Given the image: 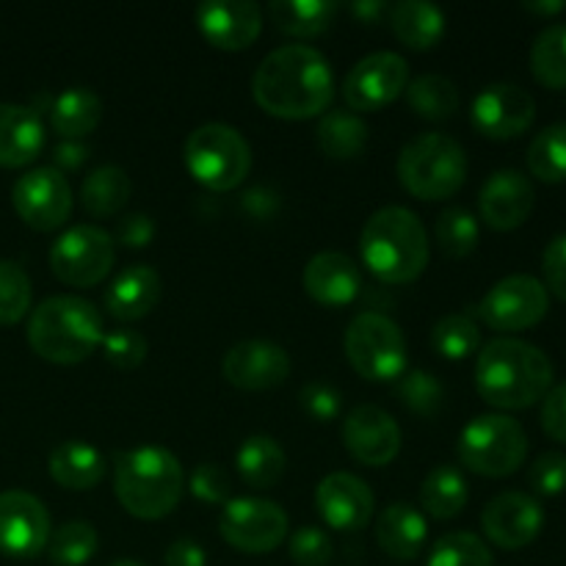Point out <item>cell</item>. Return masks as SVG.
<instances>
[{"mask_svg":"<svg viewBox=\"0 0 566 566\" xmlns=\"http://www.w3.org/2000/svg\"><path fill=\"white\" fill-rule=\"evenodd\" d=\"M551 310V293L531 274H512L495 282L475 313L495 332H523L539 324Z\"/></svg>","mask_w":566,"mask_h":566,"instance_id":"7c38bea8","label":"cell"},{"mask_svg":"<svg viewBox=\"0 0 566 566\" xmlns=\"http://www.w3.org/2000/svg\"><path fill=\"white\" fill-rule=\"evenodd\" d=\"M302 409L315 423H332L343 412V396L329 381H307L302 387Z\"/></svg>","mask_w":566,"mask_h":566,"instance_id":"c3c4849f","label":"cell"},{"mask_svg":"<svg viewBox=\"0 0 566 566\" xmlns=\"http://www.w3.org/2000/svg\"><path fill=\"white\" fill-rule=\"evenodd\" d=\"M542 429L551 440L566 442V381L551 387L542 398Z\"/></svg>","mask_w":566,"mask_h":566,"instance_id":"f907efd6","label":"cell"},{"mask_svg":"<svg viewBox=\"0 0 566 566\" xmlns=\"http://www.w3.org/2000/svg\"><path fill=\"white\" fill-rule=\"evenodd\" d=\"M97 547V528L86 520H72V523H64L59 531L50 534L48 558L55 566H83L92 562Z\"/></svg>","mask_w":566,"mask_h":566,"instance_id":"74e56055","label":"cell"},{"mask_svg":"<svg viewBox=\"0 0 566 566\" xmlns=\"http://www.w3.org/2000/svg\"><path fill=\"white\" fill-rule=\"evenodd\" d=\"M252 97L276 119H315L335 97L332 64L310 44H285L260 61L252 77Z\"/></svg>","mask_w":566,"mask_h":566,"instance_id":"6da1fadb","label":"cell"},{"mask_svg":"<svg viewBox=\"0 0 566 566\" xmlns=\"http://www.w3.org/2000/svg\"><path fill=\"white\" fill-rule=\"evenodd\" d=\"M352 11L363 22H376L381 14H385V11H390V6L379 3V0H370V3H368V0H363V3H354Z\"/></svg>","mask_w":566,"mask_h":566,"instance_id":"9f6ffc18","label":"cell"},{"mask_svg":"<svg viewBox=\"0 0 566 566\" xmlns=\"http://www.w3.org/2000/svg\"><path fill=\"white\" fill-rule=\"evenodd\" d=\"M398 180L423 202L451 199L468 177V155L448 133H423L398 153Z\"/></svg>","mask_w":566,"mask_h":566,"instance_id":"8992f818","label":"cell"},{"mask_svg":"<svg viewBox=\"0 0 566 566\" xmlns=\"http://www.w3.org/2000/svg\"><path fill=\"white\" fill-rule=\"evenodd\" d=\"M553 387V363L539 346L520 337H497L475 359V390L490 407L517 412L534 407Z\"/></svg>","mask_w":566,"mask_h":566,"instance_id":"7a4b0ae2","label":"cell"},{"mask_svg":"<svg viewBox=\"0 0 566 566\" xmlns=\"http://www.w3.org/2000/svg\"><path fill=\"white\" fill-rule=\"evenodd\" d=\"M291 558L298 566H326L332 562V539L318 525H304L291 536Z\"/></svg>","mask_w":566,"mask_h":566,"instance_id":"bcb514c9","label":"cell"},{"mask_svg":"<svg viewBox=\"0 0 566 566\" xmlns=\"http://www.w3.org/2000/svg\"><path fill=\"white\" fill-rule=\"evenodd\" d=\"M346 359L363 379L396 381L409 370L407 337L401 326L381 313H359L343 335Z\"/></svg>","mask_w":566,"mask_h":566,"instance_id":"9c48e42d","label":"cell"},{"mask_svg":"<svg viewBox=\"0 0 566 566\" xmlns=\"http://www.w3.org/2000/svg\"><path fill=\"white\" fill-rule=\"evenodd\" d=\"M269 14L287 36L313 39L329 31L337 14V3L332 0H274L269 6Z\"/></svg>","mask_w":566,"mask_h":566,"instance_id":"1f68e13d","label":"cell"},{"mask_svg":"<svg viewBox=\"0 0 566 566\" xmlns=\"http://www.w3.org/2000/svg\"><path fill=\"white\" fill-rule=\"evenodd\" d=\"M33 287L25 269L14 260H0V326L22 321L31 310Z\"/></svg>","mask_w":566,"mask_h":566,"instance_id":"7bdbcfd3","label":"cell"},{"mask_svg":"<svg viewBox=\"0 0 566 566\" xmlns=\"http://www.w3.org/2000/svg\"><path fill=\"white\" fill-rule=\"evenodd\" d=\"M523 9L531 11V14H539V17L562 14V11H566V0H525Z\"/></svg>","mask_w":566,"mask_h":566,"instance_id":"11a10c76","label":"cell"},{"mask_svg":"<svg viewBox=\"0 0 566 566\" xmlns=\"http://www.w3.org/2000/svg\"><path fill=\"white\" fill-rule=\"evenodd\" d=\"M86 160H88V147L81 142H61L59 147L53 149V164H55L53 169H59L61 175H64V171L81 169Z\"/></svg>","mask_w":566,"mask_h":566,"instance_id":"db71d44e","label":"cell"},{"mask_svg":"<svg viewBox=\"0 0 566 566\" xmlns=\"http://www.w3.org/2000/svg\"><path fill=\"white\" fill-rule=\"evenodd\" d=\"M531 72L547 88H566V22L547 25L531 44Z\"/></svg>","mask_w":566,"mask_h":566,"instance_id":"d590c367","label":"cell"},{"mask_svg":"<svg viewBox=\"0 0 566 566\" xmlns=\"http://www.w3.org/2000/svg\"><path fill=\"white\" fill-rule=\"evenodd\" d=\"M302 285L324 307H346L363 291V274L348 254L321 252L304 265Z\"/></svg>","mask_w":566,"mask_h":566,"instance_id":"603a6c76","label":"cell"},{"mask_svg":"<svg viewBox=\"0 0 566 566\" xmlns=\"http://www.w3.org/2000/svg\"><path fill=\"white\" fill-rule=\"evenodd\" d=\"M103 315L81 296H50L28 318L33 354L53 365H77L103 343Z\"/></svg>","mask_w":566,"mask_h":566,"instance_id":"5b68a950","label":"cell"},{"mask_svg":"<svg viewBox=\"0 0 566 566\" xmlns=\"http://www.w3.org/2000/svg\"><path fill=\"white\" fill-rule=\"evenodd\" d=\"M318 147L332 160H352L368 147V125L354 111H329L318 122Z\"/></svg>","mask_w":566,"mask_h":566,"instance_id":"836d02e7","label":"cell"},{"mask_svg":"<svg viewBox=\"0 0 566 566\" xmlns=\"http://www.w3.org/2000/svg\"><path fill=\"white\" fill-rule=\"evenodd\" d=\"M155 238V221L144 213H130L119 221L116 227V243L127 249H144L149 247Z\"/></svg>","mask_w":566,"mask_h":566,"instance_id":"816d5d0a","label":"cell"},{"mask_svg":"<svg viewBox=\"0 0 566 566\" xmlns=\"http://www.w3.org/2000/svg\"><path fill=\"white\" fill-rule=\"evenodd\" d=\"M470 119L484 138L509 142L523 136L534 125L536 103L517 83H492L475 94Z\"/></svg>","mask_w":566,"mask_h":566,"instance_id":"9a60e30c","label":"cell"},{"mask_svg":"<svg viewBox=\"0 0 566 566\" xmlns=\"http://www.w3.org/2000/svg\"><path fill=\"white\" fill-rule=\"evenodd\" d=\"M426 566H495V556L481 536L451 531L434 542Z\"/></svg>","mask_w":566,"mask_h":566,"instance_id":"ab89813d","label":"cell"},{"mask_svg":"<svg viewBox=\"0 0 566 566\" xmlns=\"http://www.w3.org/2000/svg\"><path fill=\"white\" fill-rule=\"evenodd\" d=\"M390 28L398 42L409 50H431L440 44L446 33V14L440 6L426 3V0H401L390 6Z\"/></svg>","mask_w":566,"mask_h":566,"instance_id":"f1b7e54d","label":"cell"},{"mask_svg":"<svg viewBox=\"0 0 566 566\" xmlns=\"http://www.w3.org/2000/svg\"><path fill=\"white\" fill-rule=\"evenodd\" d=\"M44 147V125L28 105L0 103V166L20 169L33 164Z\"/></svg>","mask_w":566,"mask_h":566,"instance_id":"d4e9b609","label":"cell"},{"mask_svg":"<svg viewBox=\"0 0 566 566\" xmlns=\"http://www.w3.org/2000/svg\"><path fill=\"white\" fill-rule=\"evenodd\" d=\"M11 205L17 216L36 232H53L70 221L72 188L66 177L53 166H39L25 171L11 188Z\"/></svg>","mask_w":566,"mask_h":566,"instance_id":"5bb4252c","label":"cell"},{"mask_svg":"<svg viewBox=\"0 0 566 566\" xmlns=\"http://www.w3.org/2000/svg\"><path fill=\"white\" fill-rule=\"evenodd\" d=\"M409 86V64L392 50L370 53L352 66L343 81V99L354 114H374L396 103Z\"/></svg>","mask_w":566,"mask_h":566,"instance_id":"4fadbf2b","label":"cell"},{"mask_svg":"<svg viewBox=\"0 0 566 566\" xmlns=\"http://www.w3.org/2000/svg\"><path fill=\"white\" fill-rule=\"evenodd\" d=\"M166 566H208V556H205L202 545L191 539H177L171 542L169 551L164 558Z\"/></svg>","mask_w":566,"mask_h":566,"instance_id":"f5cc1de1","label":"cell"},{"mask_svg":"<svg viewBox=\"0 0 566 566\" xmlns=\"http://www.w3.org/2000/svg\"><path fill=\"white\" fill-rule=\"evenodd\" d=\"M114 235L94 224L70 227L55 238L53 249H50V269L70 287L99 285L114 269Z\"/></svg>","mask_w":566,"mask_h":566,"instance_id":"30bf717a","label":"cell"},{"mask_svg":"<svg viewBox=\"0 0 566 566\" xmlns=\"http://www.w3.org/2000/svg\"><path fill=\"white\" fill-rule=\"evenodd\" d=\"M374 492L359 475L329 473L315 490V509L332 531L354 534L374 517Z\"/></svg>","mask_w":566,"mask_h":566,"instance_id":"7402d4cb","label":"cell"},{"mask_svg":"<svg viewBox=\"0 0 566 566\" xmlns=\"http://www.w3.org/2000/svg\"><path fill=\"white\" fill-rule=\"evenodd\" d=\"M528 484L536 495L556 497L566 492V453H542L528 470Z\"/></svg>","mask_w":566,"mask_h":566,"instance_id":"7dc6e473","label":"cell"},{"mask_svg":"<svg viewBox=\"0 0 566 566\" xmlns=\"http://www.w3.org/2000/svg\"><path fill=\"white\" fill-rule=\"evenodd\" d=\"M429 539V523L412 503H390L376 520V542L396 562H415Z\"/></svg>","mask_w":566,"mask_h":566,"instance_id":"484cf974","label":"cell"},{"mask_svg":"<svg viewBox=\"0 0 566 566\" xmlns=\"http://www.w3.org/2000/svg\"><path fill=\"white\" fill-rule=\"evenodd\" d=\"M186 169L208 191H235L252 171V147L241 130L208 122L186 138Z\"/></svg>","mask_w":566,"mask_h":566,"instance_id":"52a82bcc","label":"cell"},{"mask_svg":"<svg viewBox=\"0 0 566 566\" xmlns=\"http://www.w3.org/2000/svg\"><path fill=\"white\" fill-rule=\"evenodd\" d=\"M111 566H144V564H138V562H116V564H111Z\"/></svg>","mask_w":566,"mask_h":566,"instance_id":"6f0895ef","label":"cell"},{"mask_svg":"<svg viewBox=\"0 0 566 566\" xmlns=\"http://www.w3.org/2000/svg\"><path fill=\"white\" fill-rule=\"evenodd\" d=\"M50 127L61 136V142H81L88 133L97 130L103 119V99L92 88L72 86L61 92L50 103Z\"/></svg>","mask_w":566,"mask_h":566,"instance_id":"83f0119b","label":"cell"},{"mask_svg":"<svg viewBox=\"0 0 566 566\" xmlns=\"http://www.w3.org/2000/svg\"><path fill=\"white\" fill-rule=\"evenodd\" d=\"M287 457L280 442L269 434H252L238 446L235 468L238 475L252 490H271L285 475Z\"/></svg>","mask_w":566,"mask_h":566,"instance_id":"f546056e","label":"cell"},{"mask_svg":"<svg viewBox=\"0 0 566 566\" xmlns=\"http://www.w3.org/2000/svg\"><path fill=\"white\" fill-rule=\"evenodd\" d=\"M114 492L130 517L164 520L180 506L186 470L164 446H142L119 453L114 464Z\"/></svg>","mask_w":566,"mask_h":566,"instance_id":"277c9868","label":"cell"},{"mask_svg":"<svg viewBox=\"0 0 566 566\" xmlns=\"http://www.w3.org/2000/svg\"><path fill=\"white\" fill-rule=\"evenodd\" d=\"M528 171L542 182H566V122L536 133L528 147Z\"/></svg>","mask_w":566,"mask_h":566,"instance_id":"f35d334b","label":"cell"},{"mask_svg":"<svg viewBox=\"0 0 566 566\" xmlns=\"http://www.w3.org/2000/svg\"><path fill=\"white\" fill-rule=\"evenodd\" d=\"M99 352L116 370H136L147 359L149 343L136 329H114L103 337Z\"/></svg>","mask_w":566,"mask_h":566,"instance_id":"ee69618b","label":"cell"},{"mask_svg":"<svg viewBox=\"0 0 566 566\" xmlns=\"http://www.w3.org/2000/svg\"><path fill=\"white\" fill-rule=\"evenodd\" d=\"M197 28L213 48L238 53L263 33V11L252 0H205L197 6Z\"/></svg>","mask_w":566,"mask_h":566,"instance_id":"ffe728a7","label":"cell"},{"mask_svg":"<svg viewBox=\"0 0 566 566\" xmlns=\"http://www.w3.org/2000/svg\"><path fill=\"white\" fill-rule=\"evenodd\" d=\"M542 274H545L542 285L547 287V293H553V296L566 302V232L553 238L545 247V254H542Z\"/></svg>","mask_w":566,"mask_h":566,"instance_id":"681fc988","label":"cell"},{"mask_svg":"<svg viewBox=\"0 0 566 566\" xmlns=\"http://www.w3.org/2000/svg\"><path fill=\"white\" fill-rule=\"evenodd\" d=\"M470 490L464 475L451 464H440L420 484V509L434 520H453L464 512Z\"/></svg>","mask_w":566,"mask_h":566,"instance_id":"d6a6232c","label":"cell"},{"mask_svg":"<svg viewBox=\"0 0 566 566\" xmlns=\"http://www.w3.org/2000/svg\"><path fill=\"white\" fill-rule=\"evenodd\" d=\"M542 525H545L542 503L528 492H503L492 497L481 512L484 536L501 551L528 547L542 534Z\"/></svg>","mask_w":566,"mask_h":566,"instance_id":"e0dca14e","label":"cell"},{"mask_svg":"<svg viewBox=\"0 0 566 566\" xmlns=\"http://www.w3.org/2000/svg\"><path fill=\"white\" fill-rule=\"evenodd\" d=\"M130 175L122 166H99L88 171L81 186V205L92 219H108L125 210L130 199Z\"/></svg>","mask_w":566,"mask_h":566,"instance_id":"4dcf8cb0","label":"cell"},{"mask_svg":"<svg viewBox=\"0 0 566 566\" xmlns=\"http://www.w3.org/2000/svg\"><path fill=\"white\" fill-rule=\"evenodd\" d=\"M343 446L365 468H387L401 451V429L390 412L363 403L343 420Z\"/></svg>","mask_w":566,"mask_h":566,"instance_id":"ac0fdd59","label":"cell"},{"mask_svg":"<svg viewBox=\"0 0 566 566\" xmlns=\"http://www.w3.org/2000/svg\"><path fill=\"white\" fill-rule=\"evenodd\" d=\"M437 247L448 258H468L479 247V219L464 208H446L434 224Z\"/></svg>","mask_w":566,"mask_h":566,"instance_id":"60d3db41","label":"cell"},{"mask_svg":"<svg viewBox=\"0 0 566 566\" xmlns=\"http://www.w3.org/2000/svg\"><path fill=\"white\" fill-rule=\"evenodd\" d=\"M431 346L440 357L459 363V359H468L473 354H479L481 348V329L468 313H448L431 329Z\"/></svg>","mask_w":566,"mask_h":566,"instance_id":"8d00e7d4","label":"cell"},{"mask_svg":"<svg viewBox=\"0 0 566 566\" xmlns=\"http://www.w3.org/2000/svg\"><path fill=\"white\" fill-rule=\"evenodd\" d=\"M534 182L517 169L492 171L479 191L481 221L497 232H512L523 227L534 213Z\"/></svg>","mask_w":566,"mask_h":566,"instance_id":"44dd1931","label":"cell"},{"mask_svg":"<svg viewBox=\"0 0 566 566\" xmlns=\"http://www.w3.org/2000/svg\"><path fill=\"white\" fill-rule=\"evenodd\" d=\"M50 514L36 495L22 490L0 492V553L9 558H36L48 547Z\"/></svg>","mask_w":566,"mask_h":566,"instance_id":"2e32d148","label":"cell"},{"mask_svg":"<svg viewBox=\"0 0 566 566\" xmlns=\"http://www.w3.org/2000/svg\"><path fill=\"white\" fill-rule=\"evenodd\" d=\"M50 479L70 492H86L103 481L105 457L83 440H66L50 453Z\"/></svg>","mask_w":566,"mask_h":566,"instance_id":"4316f807","label":"cell"},{"mask_svg":"<svg viewBox=\"0 0 566 566\" xmlns=\"http://www.w3.org/2000/svg\"><path fill=\"white\" fill-rule=\"evenodd\" d=\"M407 105L429 122H446L459 111V88L451 77L446 75H420L409 81Z\"/></svg>","mask_w":566,"mask_h":566,"instance_id":"e575fe53","label":"cell"},{"mask_svg":"<svg viewBox=\"0 0 566 566\" xmlns=\"http://www.w3.org/2000/svg\"><path fill=\"white\" fill-rule=\"evenodd\" d=\"M221 374L238 390L265 392L285 385L291 376V357L271 340H241L224 354Z\"/></svg>","mask_w":566,"mask_h":566,"instance_id":"d6986e66","label":"cell"},{"mask_svg":"<svg viewBox=\"0 0 566 566\" xmlns=\"http://www.w3.org/2000/svg\"><path fill=\"white\" fill-rule=\"evenodd\" d=\"M160 291H164V282L153 265H127L105 291V313L114 321H125V324L142 321L158 307Z\"/></svg>","mask_w":566,"mask_h":566,"instance_id":"cb8c5ba5","label":"cell"},{"mask_svg":"<svg viewBox=\"0 0 566 566\" xmlns=\"http://www.w3.org/2000/svg\"><path fill=\"white\" fill-rule=\"evenodd\" d=\"M398 398L409 412L420 418H437L446 407V387L429 370L412 368L398 379Z\"/></svg>","mask_w":566,"mask_h":566,"instance_id":"b9f144b4","label":"cell"},{"mask_svg":"<svg viewBox=\"0 0 566 566\" xmlns=\"http://www.w3.org/2000/svg\"><path fill=\"white\" fill-rule=\"evenodd\" d=\"M359 252L376 280L387 285H409L429 265V232L418 213L401 205H387L365 221Z\"/></svg>","mask_w":566,"mask_h":566,"instance_id":"3957f363","label":"cell"},{"mask_svg":"<svg viewBox=\"0 0 566 566\" xmlns=\"http://www.w3.org/2000/svg\"><path fill=\"white\" fill-rule=\"evenodd\" d=\"M457 453L470 473L506 479L525 464L528 434L509 415H479L459 434Z\"/></svg>","mask_w":566,"mask_h":566,"instance_id":"ba28073f","label":"cell"},{"mask_svg":"<svg viewBox=\"0 0 566 566\" xmlns=\"http://www.w3.org/2000/svg\"><path fill=\"white\" fill-rule=\"evenodd\" d=\"M224 542L249 556L276 551L287 536V514L280 503L265 497H232L219 517Z\"/></svg>","mask_w":566,"mask_h":566,"instance_id":"8fae6325","label":"cell"},{"mask_svg":"<svg viewBox=\"0 0 566 566\" xmlns=\"http://www.w3.org/2000/svg\"><path fill=\"white\" fill-rule=\"evenodd\" d=\"M188 490L193 492V497H199L202 503L210 506H224L232 501V481L221 464L202 462L193 468L191 479H188Z\"/></svg>","mask_w":566,"mask_h":566,"instance_id":"f6af8a7d","label":"cell"}]
</instances>
